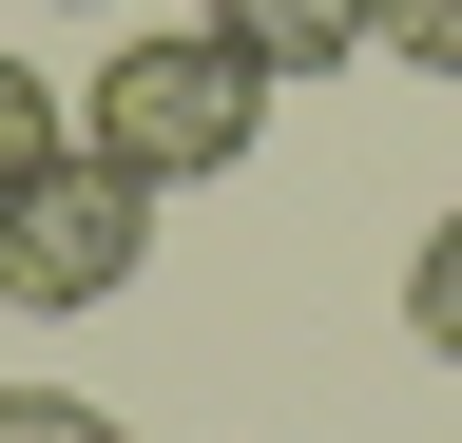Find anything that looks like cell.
<instances>
[{
	"label": "cell",
	"instance_id": "obj_4",
	"mask_svg": "<svg viewBox=\"0 0 462 443\" xmlns=\"http://www.w3.org/2000/svg\"><path fill=\"white\" fill-rule=\"evenodd\" d=\"M404 347H424V366H462V212L404 251Z\"/></svg>",
	"mask_w": 462,
	"mask_h": 443
},
{
	"label": "cell",
	"instance_id": "obj_1",
	"mask_svg": "<svg viewBox=\"0 0 462 443\" xmlns=\"http://www.w3.org/2000/svg\"><path fill=\"white\" fill-rule=\"evenodd\" d=\"M251 135H270V78L231 59L212 20H173V39H116V59L78 78V154H116L135 193H193V174H231Z\"/></svg>",
	"mask_w": 462,
	"mask_h": 443
},
{
	"label": "cell",
	"instance_id": "obj_5",
	"mask_svg": "<svg viewBox=\"0 0 462 443\" xmlns=\"http://www.w3.org/2000/svg\"><path fill=\"white\" fill-rule=\"evenodd\" d=\"M366 59H404V78L462 97V0H366Z\"/></svg>",
	"mask_w": 462,
	"mask_h": 443
},
{
	"label": "cell",
	"instance_id": "obj_7",
	"mask_svg": "<svg viewBox=\"0 0 462 443\" xmlns=\"http://www.w3.org/2000/svg\"><path fill=\"white\" fill-rule=\"evenodd\" d=\"M39 154H78V135H58V78H20V59H0V193H20Z\"/></svg>",
	"mask_w": 462,
	"mask_h": 443
},
{
	"label": "cell",
	"instance_id": "obj_3",
	"mask_svg": "<svg viewBox=\"0 0 462 443\" xmlns=\"http://www.w3.org/2000/svg\"><path fill=\"white\" fill-rule=\"evenodd\" d=\"M193 20H212L270 97H328L346 59H366V0H193Z\"/></svg>",
	"mask_w": 462,
	"mask_h": 443
},
{
	"label": "cell",
	"instance_id": "obj_6",
	"mask_svg": "<svg viewBox=\"0 0 462 443\" xmlns=\"http://www.w3.org/2000/svg\"><path fill=\"white\" fill-rule=\"evenodd\" d=\"M0 443H135L97 385H0Z\"/></svg>",
	"mask_w": 462,
	"mask_h": 443
},
{
	"label": "cell",
	"instance_id": "obj_2",
	"mask_svg": "<svg viewBox=\"0 0 462 443\" xmlns=\"http://www.w3.org/2000/svg\"><path fill=\"white\" fill-rule=\"evenodd\" d=\"M154 251V193L116 174V154H39L20 193H0V309H116Z\"/></svg>",
	"mask_w": 462,
	"mask_h": 443
}]
</instances>
